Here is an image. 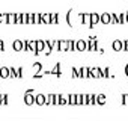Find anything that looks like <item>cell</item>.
<instances>
[{
  "label": "cell",
  "instance_id": "cb8c5ba5",
  "mask_svg": "<svg viewBox=\"0 0 128 121\" xmlns=\"http://www.w3.org/2000/svg\"><path fill=\"white\" fill-rule=\"evenodd\" d=\"M125 21H126V23H128V11H126V12H125Z\"/></svg>",
  "mask_w": 128,
  "mask_h": 121
},
{
  "label": "cell",
  "instance_id": "30bf717a",
  "mask_svg": "<svg viewBox=\"0 0 128 121\" xmlns=\"http://www.w3.org/2000/svg\"><path fill=\"white\" fill-rule=\"evenodd\" d=\"M45 104H54V94L45 95Z\"/></svg>",
  "mask_w": 128,
  "mask_h": 121
},
{
  "label": "cell",
  "instance_id": "3957f363",
  "mask_svg": "<svg viewBox=\"0 0 128 121\" xmlns=\"http://www.w3.org/2000/svg\"><path fill=\"white\" fill-rule=\"evenodd\" d=\"M98 21H100V15H98V14H90V18H89V27H94Z\"/></svg>",
  "mask_w": 128,
  "mask_h": 121
},
{
  "label": "cell",
  "instance_id": "6da1fadb",
  "mask_svg": "<svg viewBox=\"0 0 128 121\" xmlns=\"http://www.w3.org/2000/svg\"><path fill=\"white\" fill-rule=\"evenodd\" d=\"M24 103L26 104H33L35 103V95H33V89H27L26 91V95H24Z\"/></svg>",
  "mask_w": 128,
  "mask_h": 121
},
{
  "label": "cell",
  "instance_id": "e0dca14e",
  "mask_svg": "<svg viewBox=\"0 0 128 121\" xmlns=\"http://www.w3.org/2000/svg\"><path fill=\"white\" fill-rule=\"evenodd\" d=\"M68 50H76V42L74 41H71V39H68Z\"/></svg>",
  "mask_w": 128,
  "mask_h": 121
},
{
  "label": "cell",
  "instance_id": "9a60e30c",
  "mask_svg": "<svg viewBox=\"0 0 128 121\" xmlns=\"http://www.w3.org/2000/svg\"><path fill=\"white\" fill-rule=\"evenodd\" d=\"M9 77H17V68L9 67Z\"/></svg>",
  "mask_w": 128,
  "mask_h": 121
},
{
  "label": "cell",
  "instance_id": "484cf974",
  "mask_svg": "<svg viewBox=\"0 0 128 121\" xmlns=\"http://www.w3.org/2000/svg\"><path fill=\"white\" fill-rule=\"evenodd\" d=\"M3 18H5V15H2V14H0V23L3 21Z\"/></svg>",
  "mask_w": 128,
  "mask_h": 121
},
{
  "label": "cell",
  "instance_id": "44dd1931",
  "mask_svg": "<svg viewBox=\"0 0 128 121\" xmlns=\"http://www.w3.org/2000/svg\"><path fill=\"white\" fill-rule=\"evenodd\" d=\"M17 77H18V79H20V77H23V68H21V67H18V68H17Z\"/></svg>",
  "mask_w": 128,
  "mask_h": 121
},
{
  "label": "cell",
  "instance_id": "ba28073f",
  "mask_svg": "<svg viewBox=\"0 0 128 121\" xmlns=\"http://www.w3.org/2000/svg\"><path fill=\"white\" fill-rule=\"evenodd\" d=\"M0 77H2V79H8L9 77V68L8 67H2V68H0Z\"/></svg>",
  "mask_w": 128,
  "mask_h": 121
},
{
  "label": "cell",
  "instance_id": "2e32d148",
  "mask_svg": "<svg viewBox=\"0 0 128 121\" xmlns=\"http://www.w3.org/2000/svg\"><path fill=\"white\" fill-rule=\"evenodd\" d=\"M118 23H125V12H122V14H119L118 15Z\"/></svg>",
  "mask_w": 128,
  "mask_h": 121
},
{
  "label": "cell",
  "instance_id": "8fae6325",
  "mask_svg": "<svg viewBox=\"0 0 128 121\" xmlns=\"http://www.w3.org/2000/svg\"><path fill=\"white\" fill-rule=\"evenodd\" d=\"M106 103V95L104 94H98L96 95V104H104Z\"/></svg>",
  "mask_w": 128,
  "mask_h": 121
},
{
  "label": "cell",
  "instance_id": "52a82bcc",
  "mask_svg": "<svg viewBox=\"0 0 128 121\" xmlns=\"http://www.w3.org/2000/svg\"><path fill=\"white\" fill-rule=\"evenodd\" d=\"M35 103H38L39 106L45 104V95H44V94H38V95H35Z\"/></svg>",
  "mask_w": 128,
  "mask_h": 121
},
{
  "label": "cell",
  "instance_id": "5b68a950",
  "mask_svg": "<svg viewBox=\"0 0 128 121\" xmlns=\"http://www.w3.org/2000/svg\"><path fill=\"white\" fill-rule=\"evenodd\" d=\"M12 48H14L15 51H21V50H23V41H21V39H15V41L12 42Z\"/></svg>",
  "mask_w": 128,
  "mask_h": 121
},
{
  "label": "cell",
  "instance_id": "7a4b0ae2",
  "mask_svg": "<svg viewBox=\"0 0 128 121\" xmlns=\"http://www.w3.org/2000/svg\"><path fill=\"white\" fill-rule=\"evenodd\" d=\"M76 50H78V51H84V50H88V41H84V39H78V41H76Z\"/></svg>",
  "mask_w": 128,
  "mask_h": 121
},
{
  "label": "cell",
  "instance_id": "5bb4252c",
  "mask_svg": "<svg viewBox=\"0 0 128 121\" xmlns=\"http://www.w3.org/2000/svg\"><path fill=\"white\" fill-rule=\"evenodd\" d=\"M8 94H3V95H0V104H8Z\"/></svg>",
  "mask_w": 128,
  "mask_h": 121
},
{
  "label": "cell",
  "instance_id": "8992f818",
  "mask_svg": "<svg viewBox=\"0 0 128 121\" xmlns=\"http://www.w3.org/2000/svg\"><path fill=\"white\" fill-rule=\"evenodd\" d=\"M100 21H101V23H104V24H108V23L112 21L110 14H108V12H104L102 15H100Z\"/></svg>",
  "mask_w": 128,
  "mask_h": 121
},
{
  "label": "cell",
  "instance_id": "ffe728a7",
  "mask_svg": "<svg viewBox=\"0 0 128 121\" xmlns=\"http://www.w3.org/2000/svg\"><path fill=\"white\" fill-rule=\"evenodd\" d=\"M122 104H128V94H122Z\"/></svg>",
  "mask_w": 128,
  "mask_h": 121
},
{
  "label": "cell",
  "instance_id": "ac0fdd59",
  "mask_svg": "<svg viewBox=\"0 0 128 121\" xmlns=\"http://www.w3.org/2000/svg\"><path fill=\"white\" fill-rule=\"evenodd\" d=\"M50 17H51V23H54V24H56V23H59V20H57V18H59V17H57V14H50Z\"/></svg>",
  "mask_w": 128,
  "mask_h": 121
},
{
  "label": "cell",
  "instance_id": "7402d4cb",
  "mask_svg": "<svg viewBox=\"0 0 128 121\" xmlns=\"http://www.w3.org/2000/svg\"><path fill=\"white\" fill-rule=\"evenodd\" d=\"M122 44H124V48H122V50H125V51H128V39H125V41H122Z\"/></svg>",
  "mask_w": 128,
  "mask_h": 121
},
{
  "label": "cell",
  "instance_id": "4fadbf2b",
  "mask_svg": "<svg viewBox=\"0 0 128 121\" xmlns=\"http://www.w3.org/2000/svg\"><path fill=\"white\" fill-rule=\"evenodd\" d=\"M66 100H68V104H76V94H70Z\"/></svg>",
  "mask_w": 128,
  "mask_h": 121
},
{
  "label": "cell",
  "instance_id": "d4e9b609",
  "mask_svg": "<svg viewBox=\"0 0 128 121\" xmlns=\"http://www.w3.org/2000/svg\"><path fill=\"white\" fill-rule=\"evenodd\" d=\"M125 74H126V76H128V64H126V65H125Z\"/></svg>",
  "mask_w": 128,
  "mask_h": 121
},
{
  "label": "cell",
  "instance_id": "603a6c76",
  "mask_svg": "<svg viewBox=\"0 0 128 121\" xmlns=\"http://www.w3.org/2000/svg\"><path fill=\"white\" fill-rule=\"evenodd\" d=\"M3 50H5V42L0 41V51H3Z\"/></svg>",
  "mask_w": 128,
  "mask_h": 121
},
{
  "label": "cell",
  "instance_id": "9c48e42d",
  "mask_svg": "<svg viewBox=\"0 0 128 121\" xmlns=\"http://www.w3.org/2000/svg\"><path fill=\"white\" fill-rule=\"evenodd\" d=\"M44 47H45V42H44L42 39H38V41H36V54H38L39 51H42Z\"/></svg>",
  "mask_w": 128,
  "mask_h": 121
},
{
  "label": "cell",
  "instance_id": "7c38bea8",
  "mask_svg": "<svg viewBox=\"0 0 128 121\" xmlns=\"http://www.w3.org/2000/svg\"><path fill=\"white\" fill-rule=\"evenodd\" d=\"M5 18H6V23H15V14H6Z\"/></svg>",
  "mask_w": 128,
  "mask_h": 121
},
{
  "label": "cell",
  "instance_id": "d6986e66",
  "mask_svg": "<svg viewBox=\"0 0 128 121\" xmlns=\"http://www.w3.org/2000/svg\"><path fill=\"white\" fill-rule=\"evenodd\" d=\"M33 68H36L38 73H39V71L42 70V64H41V62H36V64H33Z\"/></svg>",
  "mask_w": 128,
  "mask_h": 121
},
{
  "label": "cell",
  "instance_id": "277c9868",
  "mask_svg": "<svg viewBox=\"0 0 128 121\" xmlns=\"http://www.w3.org/2000/svg\"><path fill=\"white\" fill-rule=\"evenodd\" d=\"M112 47H113V50H114V51H120V50L124 48V44H122V41H120V39H114V41H113V44H112Z\"/></svg>",
  "mask_w": 128,
  "mask_h": 121
}]
</instances>
